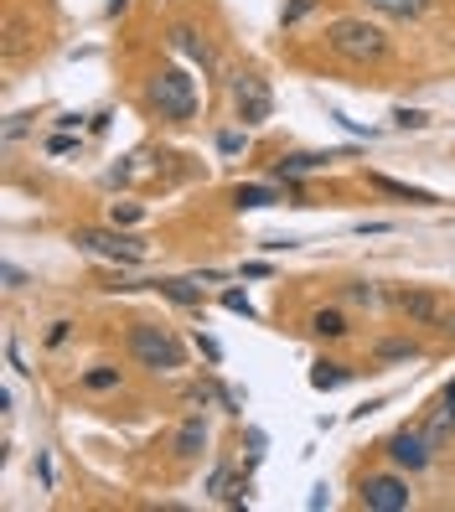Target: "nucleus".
<instances>
[{
	"label": "nucleus",
	"mask_w": 455,
	"mask_h": 512,
	"mask_svg": "<svg viewBox=\"0 0 455 512\" xmlns=\"http://www.w3.org/2000/svg\"><path fill=\"white\" fill-rule=\"evenodd\" d=\"M130 357H135L145 373H176L181 363H187V347H181V337H176L171 326L135 321L130 326Z\"/></svg>",
	"instance_id": "nucleus-1"
},
{
	"label": "nucleus",
	"mask_w": 455,
	"mask_h": 512,
	"mask_svg": "<svg viewBox=\"0 0 455 512\" xmlns=\"http://www.w3.org/2000/svg\"><path fill=\"white\" fill-rule=\"evenodd\" d=\"M145 99H150V109H156L161 119H171V125H187V119H197V78H192L187 68L166 63L156 78H150Z\"/></svg>",
	"instance_id": "nucleus-2"
},
{
	"label": "nucleus",
	"mask_w": 455,
	"mask_h": 512,
	"mask_svg": "<svg viewBox=\"0 0 455 512\" xmlns=\"http://www.w3.org/2000/svg\"><path fill=\"white\" fill-rule=\"evenodd\" d=\"M326 47L342 57V63H378L388 57V37L383 26H373L368 16H342L326 26Z\"/></svg>",
	"instance_id": "nucleus-3"
},
{
	"label": "nucleus",
	"mask_w": 455,
	"mask_h": 512,
	"mask_svg": "<svg viewBox=\"0 0 455 512\" xmlns=\"http://www.w3.org/2000/svg\"><path fill=\"white\" fill-rule=\"evenodd\" d=\"M228 99H233V114H238V125H244V130L264 125V119L275 114V88H269L254 68H249V73H233Z\"/></svg>",
	"instance_id": "nucleus-4"
},
{
	"label": "nucleus",
	"mask_w": 455,
	"mask_h": 512,
	"mask_svg": "<svg viewBox=\"0 0 455 512\" xmlns=\"http://www.w3.org/2000/svg\"><path fill=\"white\" fill-rule=\"evenodd\" d=\"M73 244L99 254V259H114V264H145V244L130 233H119V228H78Z\"/></svg>",
	"instance_id": "nucleus-5"
},
{
	"label": "nucleus",
	"mask_w": 455,
	"mask_h": 512,
	"mask_svg": "<svg viewBox=\"0 0 455 512\" xmlns=\"http://www.w3.org/2000/svg\"><path fill=\"white\" fill-rule=\"evenodd\" d=\"M362 507L368 512H404L409 502H414V492H409V481L404 476H393V471H378V476H362Z\"/></svg>",
	"instance_id": "nucleus-6"
},
{
	"label": "nucleus",
	"mask_w": 455,
	"mask_h": 512,
	"mask_svg": "<svg viewBox=\"0 0 455 512\" xmlns=\"http://www.w3.org/2000/svg\"><path fill=\"white\" fill-rule=\"evenodd\" d=\"M388 461L414 476V471H424V466L435 461V445H430V435H424L419 425H404V430L388 435Z\"/></svg>",
	"instance_id": "nucleus-7"
},
{
	"label": "nucleus",
	"mask_w": 455,
	"mask_h": 512,
	"mask_svg": "<svg viewBox=\"0 0 455 512\" xmlns=\"http://www.w3.org/2000/svg\"><path fill=\"white\" fill-rule=\"evenodd\" d=\"M388 300H393V311L409 316L414 326H445L450 321V306H445L435 290H393Z\"/></svg>",
	"instance_id": "nucleus-8"
},
{
	"label": "nucleus",
	"mask_w": 455,
	"mask_h": 512,
	"mask_svg": "<svg viewBox=\"0 0 455 512\" xmlns=\"http://www.w3.org/2000/svg\"><path fill=\"white\" fill-rule=\"evenodd\" d=\"M202 450H207V419L187 414V419H181V430L171 435V456L181 466H192V461H202Z\"/></svg>",
	"instance_id": "nucleus-9"
},
{
	"label": "nucleus",
	"mask_w": 455,
	"mask_h": 512,
	"mask_svg": "<svg viewBox=\"0 0 455 512\" xmlns=\"http://www.w3.org/2000/svg\"><path fill=\"white\" fill-rule=\"evenodd\" d=\"M331 161H337V156H331V150H295V156H280L275 161V182H295V176H306V171H326Z\"/></svg>",
	"instance_id": "nucleus-10"
},
{
	"label": "nucleus",
	"mask_w": 455,
	"mask_h": 512,
	"mask_svg": "<svg viewBox=\"0 0 455 512\" xmlns=\"http://www.w3.org/2000/svg\"><path fill=\"white\" fill-rule=\"evenodd\" d=\"M368 187H378V192H388V197H399V202H414V207H435V192L409 187V182H393V176H383V171L368 176Z\"/></svg>",
	"instance_id": "nucleus-11"
},
{
	"label": "nucleus",
	"mask_w": 455,
	"mask_h": 512,
	"mask_svg": "<svg viewBox=\"0 0 455 512\" xmlns=\"http://www.w3.org/2000/svg\"><path fill=\"white\" fill-rule=\"evenodd\" d=\"M171 47H176V52H187L192 63H202V73H212V47L192 32V26H171Z\"/></svg>",
	"instance_id": "nucleus-12"
},
{
	"label": "nucleus",
	"mask_w": 455,
	"mask_h": 512,
	"mask_svg": "<svg viewBox=\"0 0 455 512\" xmlns=\"http://www.w3.org/2000/svg\"><path fill=\"white\" fill-rule=\"evenodd\" d=\"M368 11H378L388 21H419L430 11V0H368Z\"/></svg>",
	"instance_id": "nucleus-13"
},
{
	"label": "nucleus",
	"mask_w": 455,
	"mask_h": 512,
	"mask_svg": "<svg viewBox=\"0 0 455 512\" xmlns=\"http://www.w3.org/2000/svg\"><path fill=\"white\" fill-rule=\"evenodd\" d=\"M150 290L176 300V306H202V285H192V280H150Z\"/></svg>",
	"instance_id": "nucleus-14"
},
{
	"label": "nucleus",
	"mask_w": 455,
	"mask_h": 512,
	"mask_svg": "<svg viewBox=\"0 0 455 512\" xmlns=\"http://www.w3.org/2000/svg\"><path fill=\"white\" fill-rule=\"evenodd\" d=\"M275 202H285L280 187H238L233 192V207H275Z\"/></svg>",
	"instance_id": "nucleus-15"
},
{
	"label": "nucleus",
	"mask_w": 455,
	"mask_h": 512,
	"mask_svg": "<svg viewBox=\"0 0 455 512\" xmlns=\"http://www.w3.org/2000/svg\"><path fill=\"white\" fill-rule=\"evenodd\" d=\"M311 331H316V337H326V342H337V337H347L352 326H347L342 311H316V316H311Z\"/></svg>",
	"instance_id": "nucleus-16"
},
{
	"label": "nucleus",
	"mask_w": 455,
	"mask_h": 512,
	"mask_svg": "<svg viewBox=\"0 0 455 512\" xmlns=\"http://www.w3.org/2000/svg\"><path fill=\"white\" fill-rule=\"evenodd\" d=\"M373 357H378V363H409V357H419V342H378L373 347Z\"/></svg>",
	"instance_id": "nucleus-17"
},
{
	"label": "nucleus",
	"mask_w": 455,
	"mask_h": 512,
	"mask_svg": "<svg viewBox=\"0 0 455 512\" xmlns=\"http://www.w3.org/2000/svg\"><path fill=\"white\" fill-rule=\"evenodd\" d=\"M83 388H88V394H109V388H119V368H109V363L88 368L83 373Z\"/></svg>",
	"instance_id": "nucleus-18"
},
{
	"label": "nucleus",
	"mask_w": 455,
	"mask_h": 512,
	"mask_svg": "<svg viewBox=\"0 0 455 512\" xmlns=\"http://www.w3.org/2000/svg\"><path fill=\"white\" fill-rule=\"evenodd\" d=\"M352 373H347V363H316V373H311V388H342Z\"/></svg>",
	"instance_id": "nucleus-19"
},
{
	"label": "nucleus",
	"mask_w": 455,
	"mask_h": 512,
	"mask_svg": "<svg viewBox=\"0 0 455 512\" xmlns=\"http://www.w3.org/2000/svg\"><path fill=\"white\" fill-rule=\"evenodd\" d=\"M321 6V0H285V11H280V26H300L311 11Z\"/></svg>",
	"instance_id": "nucleus-20"
},
{
	"label": "nucleus",
	"mask_w": 455,
	"mask_h": 512,
	"mask_svg": "<svg viewBox=\"0 0 455 512\" xmlns=\"http://www.w3.org/2000/svg\"><path fill=\"white\" fill-rule=\"evenodd\" d=\"M244 145H249V140H244V130H223V135H218V150H223V156H238Z\"/></svg>",
	"instance_id": "nucleus-21"
},
{
	"label": "nucleus",
	"mask_w": 455,
	"mask_h": 512,
	"mask_svg": "<svg viewBox=\"0 0 455 512\" xmlns=\"http://www.w3.org/2000/svg\"><path fill=\"white\" fill-rule=\"evenodd\" d=\"M393 125H404V130H424V125H430V114H419V109H399V114H393Z\"/></svg>",
	"instance_id": "nucleus-22"
},
{
	"label": "nucleus",
	"mask_w": 455,
	"mask_h": 512,
	"mask_svg": "<svg viewBox=\"0 0 455 512\" xmlns=\"http://www.w3.org/2000/svg\"><path fill=\"white\" fill-rule=\"evenodd\" d=\"M223 306H228V311H238V316H254L249 295H238V290H228V295H223Z\"/></svg>",
	"instance_id": "nucleus-23"
},
{
	"label": "nucleus",
	"mask_w": 455,
	"mask_h": 512,
	"mask_svg": "<svg viewBox=\"0 0 455 512\" xmlns=\"http://www.w3.org/2000/svg\"><path fill=\"white\" fill-rule=\"evenodd\" d=\"M347 295H352V300H357V306H373V300H378V290H373V285H368V280H357V285H352V290H347Z\"/></svg>",
	"instance_id": "nucleus-24"
},
{
	"label": "nucleus",
	"mask_w": 455,
	"mask_h": 512,
	"mask_svg": "<svg viewBox=\"0 0 455 512\" xmlns=\"http://www.w3.org/2000/svg\"><path fill=\"white\" fill-rule=\"evenodd\" d=\"M114 223H140V207L135 202H125V207L114 202Z\"/></svg>",
	"instance_id": "nucleus-25"
},
{
	"label": "nucleus",
	"mask_w": 455,
	"mask_h": 512,
	"mask_svg": "<svg viewBox=\"0 0 455 512\" xmlns=\"http://www.w3.org/2000/svg\"><path fill=\"white\" fill-rule=\"evenodd\" d=\"M21 285H26V275H21L16 264H6V290H21Z\"/></svg>",
	"instance_id": "nucleus-26"
},
{
	"label": "nucleus",
	"mask_w": 455,
	"mask_h": 512,
	"mask_svg": "<svg viewBox=\"0 0 455 512\" xmlns=\"http://www.w3.org/2000/svg\"><path fill=\"white\" fill-rule=\"evenodd\" d=\"M440 414H450V419H455V383L445 388V399H440Z\"/></svg>",
	"instance_id": "nucleus-27"
}]
</instances>
